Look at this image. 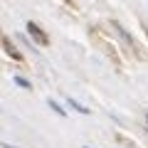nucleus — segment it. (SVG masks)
Instances as JSON below:
<instances>
[{
  "instance_id": "nucleus-1",
  "label": "nucleus",
  "mask_w": 148,
  "mask_h": 148,
  "mask_svg": "<svg viewBox=\"0 0 148 148\" xmlns=\"http://www.w3.org/2000/svg\"><path fill=\"white\" fill-rule=\"evenodd\" d=\"M27 32H30V35L35 37V40H37L40 45H49V37L45 35V32H42V27H37L35 22H27Z\"/></svg>"
},
{
  "instance_id": "nucleus-5",
  "label": "nucleus",
  "mask_w": 148,
  "mask_h": 148,
  "mask_svg": "<svg viewBox=\"0 0 148 148\" xmlns=\"http://www.w3.org/2000/svg\"><path fill=\"white\" fill-rule=\"evenodd\" d=\"M3 148H15V146H10V143H3Z\"/></svg>"
},
{
  "instance_id": "nucleus-3",
  "label": "nucleus",
  "mask_w": 148,
  "mask_h": 148,
  "mask_svg": "<svg viewBox=\"0 0 148 148\" xmlns=\"http://www.w3.org/2000/svg\"><path fill=\"white\" fill-rule=\"evenodd\" d=\"M47 106H49V109L54 111V114H59V116H67V114H64V109H62V106H59V104H54V99H49V101H47Z\"/></svg>"
},
{
  "instance_id": "nucleus-6",
  "label": "nucleus",
  "mask_w": 148,
  "mask_h": 148,
  "mask_svg": "<svg viewBox=\"0 0 148 148\" xmlns=\"http://www.w3.org/2000/svg\"><path fill=\"white\" fill-rule=\"evenodd\" d=\"M84 148H89V146H84Z\"/></svg>"
},
{
  "instance_id": "nucleus-2",
  "label": "nucleus",
  "mask_w": 148,
  "mask_h": 148,
  "mask_svg": "<svg viewBox=\"0 0 148 148\" xmlns=\"http://www.w3.org/2000/svg\"><path fill=\"white\" fill-rule=\"evenodd\" d=\"M67 104L72 106V109H77V111H79V114H84V116H86V114H89V109H86V106H82V104H79V101H77V99H67Z\"/></svg>"
},
{
  "instance_id": "nucleus-4",
  "label": "nucleus",
  "mask_w": 148,
  "mask_h": 148,
  "mask_svg": "<svg viewBox=\"0 0 148 148\" xmlns=\"http://www.w3.org/2000/svg\"><path fill=\"white\" fill-rule=\"evenodd\" d=\"M15 84H17V86H22V89H30V82L22 79V77H15Z\"/></svg>"
}]
</instances>
